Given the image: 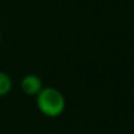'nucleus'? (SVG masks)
I'll use <instances>...</instances> for the list:
<instances>
[{
	"label": "nucleus",
	"instance_id": "1",
	"mask_svg": "<svg viewBox=\"0 0 134 134\" xmlns=\"http://www.w3.org/2000/svg\"><path fill=\"white\" fill-rule=\"evenodd\" d=\"M37 107L47 117H57L65 109V98L55 87H43L37 94Z\"/></svg>",
	"mask_w": 134,
	"mask_h": 134
},
{
	"label": "nucleus",
	"instance_id": "2",
	"mask_svg": "<svg viewBox=\"0 0 134 134\" xmlns=\"http://www.w3.org/2000/svg\"><path fill=\"white\" fill-rule=\"evenodd\" d=\"M21 89L26 95H35L43 89L42 80L35 74H27L21 80Z\"/></svg>",
	"mask_w": 134,
	"mask_h": 134
},
{
	"label": "nucleus",
	"instance_id": "3",
	"mask_svg": "<svg viewBox=\"0 0 134 134\" xmlns=\"http://www.w3.org/2000/svg\"><path fill=\"white\" fill-rule=\"evenodd\" d=\"M12 90V80L10 77L0 70V96H5Z\"/></svg>",
	"mask_w": 134,
	"mask_h": 134
},
{
	"label": "nucleus",
	"instance_id": "4",
	"mask_svg": "<svg viewBox=\"0 0 134 134\" xmlns=\"http://www.w3.org/2000/svg\"><path fill=\"white\" fill-rule=\"evenodd\" d=\"M0 42H1V33H0Z\"/></svg>",
	"mask_w": 134,
	"mask_h": 134
}]
</instances>
